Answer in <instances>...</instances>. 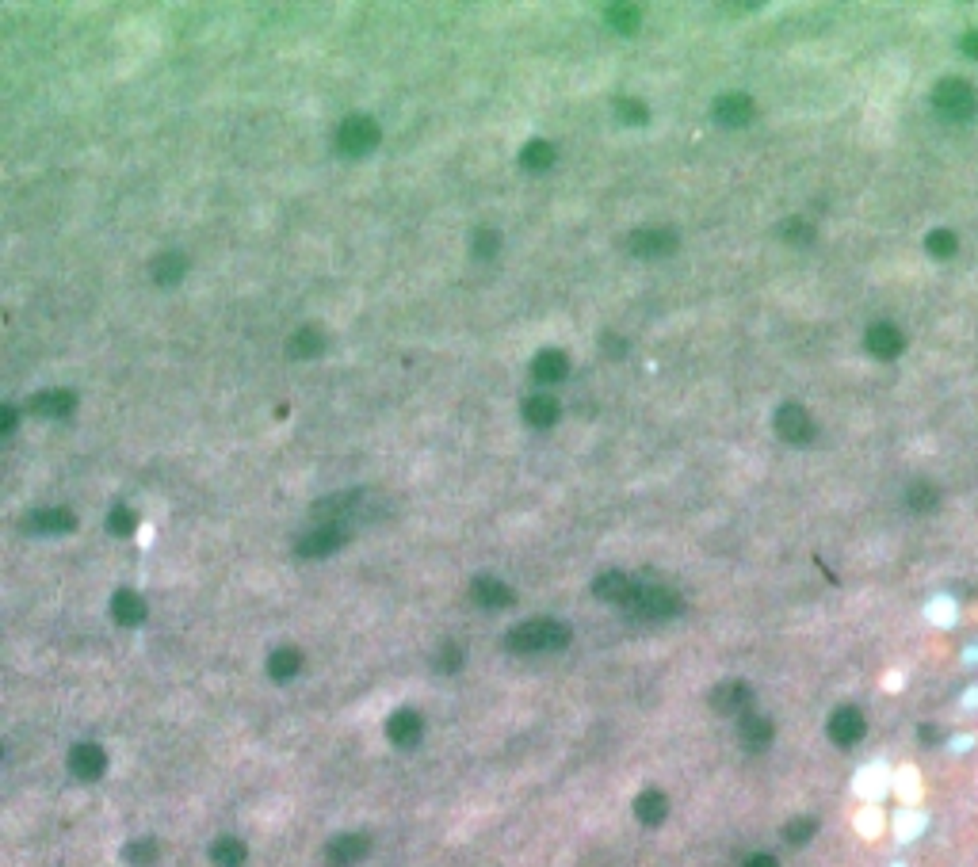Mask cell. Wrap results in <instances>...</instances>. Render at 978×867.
Wrapping results in <instances>:
<instances>
[{
  "label": "cell",
  "instance_id": "obj_35",
  "mask_svg": "<svg viewBox=\"0 0 978 867\" xmlns=\"http://www.w3.org/2000/svg\"><path fill=\"white\" fill-rule=\"evenodd\" d=\"M134 524H138V520H134V512H131V508H123V505H119V508H111L107 527H111V532H115V535H131V532H134Z\"/></svg>",
  "mask_w": 978,
  "mask_h": 867
},
{
  "label": "cell",
  "instance_id": "obj_22",
  "mask_svg": "<svg viewBox=\"0 0 978 867\" xmlns=\"http://www.w3.org/2000/svg\"><path fill=\"white\" fill-rule=\"evenodd\" d=\"M566 371H570V360L562 356V351H554V348L539 351L535 363H532V375L539 382H558V379H566Z\"/></svg>",
  "mask_w": 978,
  "mask_h": 867
},
{
  "label": "cell",
  "instance_id": "obj_14",
  "mask_svg": "<svg viewBox=\"0 0 978 867\" xmlns=\"http://www.w3.org/2000/svg\"><path fill=\"white\" fill-rule=\"evenodd\" d=\"M715 119L723 126H745L753 119V100L745 92H727L715 100Z\"/></svg>",
  "mask_w": 978,
  "mask_h": 867
},
{
  "label": "cell",
  "instance_id": "obj_18",
  "mask_svg": "<svg viewBox=\"0 0 978 867\" xmlns=\"http://www.w3.org/2000/svg\"><path fill=\"white\" fill-rule=\"evenodd\" d=\"M471 597L482 604V607H508L512 600V589L505 581H497V577H478V581L471 585Z\"/></svg>",
  "mask_w": 978,
  "mask_h": 867
},
{
  "label": "cell",
  "instance_id": "obj_27",
  "mask_svg": "<svg viewBox=\"0 0 978 867\" xmlns=\"http://www.w3.org/2000/svg\"><path fill=\"white\" fill-rule=\"evenodd\" d=\"M245 856H249V848L237 837H222V841L211 844V863L215 867H242Z\"/></svg>",
  "mask_w": 978,
  "mask_h": 867
},
{
  "label": "cell",
  "instance_id": "obj_12",
  "mask_svg": "<svg viewBox=\"0 0 978 867\" xmlns=\"http://www.w3.org/2000/svg\"><path fill=\"white\" fill-rule=\"evenodd\" d=\"M672 249H677V233L665 230V226H657V230H638L631 237V252L635 256H646V260H654V256H669Z\"/></svg>",
  "mask_w": 978,
  "mask_h": 867
},
{
  "label": "cell",
  "instance_id": "obj_23",
  "mask_svg": "<svg viewBox=\"0 0 978 867\" xmlns=\"http://www.w3.org/2000/svg\"><path fill=\"white\" fill-rule=\"evenodd\" d=\"M287 351H291L295 360H317L325 351V336L317 333L314 325H306V329H298L295 336H291V344H287Z\"/></svg>",
  "mask_w": 978,
  "mask_h": 867
},
{
  "label": "cell",
  "instance_id": "obj_24",
  "mask_svg": "<svg viewBox=\"0 0 978 867\" xmlns=\"http://www.w3.org/2000/svg\"><path fill=\"white\" fill-rule=\"evenodd\" d=\"M73 524L77 520H73L69 508H42V512H35V516L27 520L31 532H69Z\"/></svg>",
  "mask_w": 978,
  "mask_h": 867
},
{
  "label": "cell",
  "instance_id": "obj_16",
  "mask_svg": "<svg viewBox=\"0 0 978 867\" xmlns=\"http://www.w3.org/2000/svg\"><path fill=\"white\" fill-rule=\"evenodd\" d=\"M737 737H742V745L749 753H761V749H768V742H772V722H768L764 715H742L737 718Z\"/></svg>",
  "mask_w": 978,
  "mask_h": 867
},
{
  "label": "cell",
  "instance_id": "obj_34",
  "mask_svg": "<svg viewBox=\"0 0 978 867\" xmlns=\"http://www.w3.org/2000/svg\"><path fill=\"white\" fill-rule=\"evenodd\" d=\"M780 233H783V241H791V245H810L814 241V226H807V222H783L780 226Z\"/></svg>",
  "mask_w": 978,
  "mask_h": 867
},
{
  "label": "cell",
  "instance_id": "obj_17",
  "mask_svg": "<svg viewBox=\"0 0 978 867\" xmlns=\"http://www.w3.org/2000/svg\"><path fill=\"white\" fill-rule=\"evenodd\" d=\"M73 406H77V397L69 394V390H42V394H35L27 401V409L35 413V416H69L73 413Z\"/></svg>",
  "mask_w": 978,
  "mask_h": 867
},
{
  "label": "cell",
  "instance_id": "obj_8",
  "mask_svg": "<svg viewBox=\"0 0 978 867\" xmlns=\"http://www.w3.org/2000/svg\"><path fill=\"white\" fill-rule=\"evenodd\" d=\"M864 730H868V722H864V715L856 707H837V711L829 715V737H833V745H841V749L856 745L860 737H864Z\"/></svg>",
  "mask_w": 978,
  "mask_h": 867
},
{
  "label": "cell",
  "instance_id": "obj_36",
  "mask_svg": "<svg viewBox=\"0 0 978 867\" xmlns=\"http://www.w3.org/2000/svg\"><path fill=\"white\" fill-rule=\"evenodd\" d=\"M616 111L627 123H646V104L643 100H616Z\"/></svg>",
  "mask_w": 978,
  "mask_h": 867
},
{
  "label": "cell",
  "instance_id": "obj_7",
  "mask_svg": "<svg viewBox=\"0 0 978 867\" xmlns=\"http://www.w3.org/2000/svg\"><path fill=\"white\" fill-rule=\"evenodd\" d=\"M344 527H336V524H325V527H317V532H306L298 543H295V551L302 558H325L333 554L336 547H344Z\"/></svg>",
  "mask_w": 978,
  "mask_h": 867
},
{
  "label": "cell",
  "instance_id": "obj_31",
  "mask_svg": "<svg viewBox=\"0 0 978 867\" xmlns=\"http://www.w3.org/2000/svg\"><path fill=\"white\" fill-rule=\"evenodd\" d=\"M123 856L126 863H134V867H153L157 856H161V848H157V841H131L123 848Z\"/></svg>",
  "mask_w": 978,
  "mask_h": 867
},
{
  "label": "cell",
  "instance_id": "obj_40",
  "mask_svg": "<svg viewBox=\"0 0 978 867\" xmlns=\"http://www.w3.org/2000/svg\"><path fill=\"white\" fill-rule=\"evenodd\" d=\"M742 867H780L776 856H768V853H757V856H749Z\"/></svg>",
  "mask_w": 978,
  "mask_h": 867
},
{
  "label": "cell",
  "instance_id": "obj_10",
  "mask_svg": "<svg viewBox=\"0 0 978 867\" xmlns=\"http://www.w3.org/2000/svg\"><path fill=\"white\" fill-rule=\"evenodd\" d=\"M864 348H868L875 360H894L898 351L906 348V336L894 325H887V321H879V325H872L868 333H864Z\"/></svg>",
  "mask_w": 978,
  "mask_h": 867
},
{
  "label": "cell",
  "instance_id": "obj_19",
  "mask_svg": "<svg viewBox=\"0 0 978 867\" xmlns=\"http://www.w3.org/2000/svg\"><path fill=\"white\" fill-rule=\"evenodd\" d=\"M111 616H115L123 627H138V623L146 619V600H142L138 592L123 589V592H115V600H111Z\"/></svg>",
  "mask_w": 978,
  "mask_h": 867
},
{
  "label": "cell",
  "instance_id": "obj_2",
  "mask_svg": "<svg viewBox=\"0 0 978 867\" xmlns=\"http://www.w3.org/2000/svg\"><path fill=\"white\" fill-rule=\"evenodd\" d=\"M933 107L940 111L944 119H955V123L974 119V111H978V92L967 85V80L944 77V80H937V88H933Z\"/></svg>",
  "mask_w": 978,
  "mask_h": 867
},
{
  "label": "cell",
  "instance_id": "obj_39",
  "mask_svg": "<svg viewBox=\"0 0 978 867\" xmlns=\"http://www.w3.org/2000/svg\"><path fill=\"white\" fill-rule=\"evenodd\" d=\"M959 50H964L967 58H974V61H978V31H967V35L959 39Z\"/></svg>",
  "mask_w": 978,
  "mask_h": 867
},
{
  "label": "cell",
  "instance_id": "obj_13",
  "mask_svg": "<svg viewBox=\"0 0 978 867\" xmlns=\"http://www.w3.org/2000/svg\"><path fill=\"white\" fill-rule=\"evenodd\" d=\"M635 581L627 573H616V570H608V573H600L597 581H592V592H597L600 600H608V604H619V607H627L631 604V597H635Z\"/></svg>",
  "mask_w": 978,
  "mask_h": 867
},
{
  "label": "cell",
  "instance_id": "obj_30",
  "mask_svg": "<svg viewBox=\"0 0 978 867\" xmlns=\"http://www.w3.org/2000/svg\"><path fill=\"white\" fill-rule=\"evenodd\" d=\"M604 20H608V27H616V31H638V23H643V12H638L635 5H608L604 8Z\"/></svg>",
  "mask_w": 978,
  "mask_h": 867
},
{
  "label": "cell",
  "instance_id": "obj_21",
  "mask_svg": "<svg viewBox=\"0 0 978 867\" xmlns=\"http://www.w3.org/2000/svg\"><path fill=\"white\" fill-rule=\"evenodd\" d=\"M524 421L532 428H551L558 421V401L551 394H535L524 401Z\"/></svg>",
  "mask_w": 978,
  "mask_h": 867
},
{
  "label": "cell",
  "instance_id": "obj_3",
  "mask_svg": "<svg viewBox=\"0 0 978 867\" xmlns=\"http://www.w3.org/2000/svg\"><path fill=\"white\" fill-rule=\"evenodd\" d=\"M681 597L672 589H662V585H638L635 589V597L627 604V612L635 619H669V616H677L681 612Z\"/></svg>",
  "mask_w": 978,
  "mask_h": 867
},
{
  "label": "cell",
  "instance_id": "obj_15",
  "mask_svg": "<svg viewBox=\"0 0 978 867\" xmlns=\"http://www.w3.org/2000/svg\"><path fill=\"white\" fill-rule=\"evenodd\" d=\"M387 734H390L394 745L413 749L416 742H421V734H425V722H421V715H416V711H394L390 722H387Z\"/></svg>",
  "mask_w": 978,
  "mask_h": 867
},
{
  "label": "cell",
  "instance_id": "obj_41",
  "mask_svg": "<svg viewBox=\"0 0 978 867\" xmlns=\"http://www.w3.org/2000/svg\"><path fill=\"white\" fill-rule=\"evenodd\" d=\"M921 742H925V745H937V742H940V730H937V726H921Z\"/></svg>",
  "mask_w": 978,
  "mask_h": 867
},
{
  "label": "cell",
  "instance_id": "obj_20",
  "mask_svg": "<svg viewBox=\"0 0 978 867\" xmlns=\"http://www.w3.org/2000/svg\"><path fill=\"white\" fill-rule=\"evenodd\" d=\"M665 814H669V799H665L662 791L650 788V791H643V795L635 799V817H638L643 826H662Z\"/></svg>",
  "mask_w": 978,
  "mask_h": 867
},
{
  "label": "cell",
  "instance_id": "obj_33",
  "mask_svg": "<svg viewBox=\"0 0 978 867\" xmlns=\"http://www.w3.org/2000/svg\"><path fill=\"white\" fill-rule=\"evenodd\" d=\"M814 833H818V822H814V817H795V822L783 826V841H788V844H807Z\"/></svg>",
  "mask_w": 978,
  "mask_h": 867
},
{
  "label": "cell",
  "instance_id": "obj_28",
  "mask_svg": "<svg viewBox=\"0 0 978 867\" xmlns=\"http://www.w3.org/2000/svg\"><path fill=\"white\" fill-rule=\"evenodd\" d=\"M940 505V489L933 481H909L906 486V508L913 512H933Z\"/></svg>",
  "mask_w": 978,
  "mask_h": 867
},
{
  "label": "cell",
  "instance_id": "obj_26",
  "mask_svg": "<svg viewBox=\"0 0 978 867\" xmlns=\"http://www.w3.org/2000/svg\"><path fill=\"white\" fill-rule=\"evenodd\" d=\"M298 669H302V653H298L295 646H279L276 653L268 657V672H271V680H291Z\"/></svg>",
  "mask_w": 978,
  "mask_h": 867
},
{
  "label": "cell",
  "instance_id": "obj_4",
  "mask_svg": "<svg viewBox=\"0 0 978 867\" xmlns=\"http://www.w3.org/2000/svg\"><path fill=\"white\" fill-rule=\"evenodd\" d=\"M379 146V123L367 115H348L336 126V150L344 157H363Z\"/></svg>",
  "mask_w": 978,
  "mask_h": 867
},
{
  "label": "cell",
  "instance_id": "obj_29",
  "mask_svg": "<svg viewBox=\"0 0 978 867\" xmlns=\"http://www.w3.org/2000/svg\"><path fill=\"white\" fill-rule=\"evenodd\" d=\"M184 271H187V260H184L180 252H165V256H157V260H153V279L161 283V287L180 283Z\"/></svg>",
  "mask_w": 978,
  "mask_h": 867
},
{
  "label": "cell",
  "instance_id": "obj_5",
  "mask_svg": "<svg viewBox=\"0 0 978 867\" xmlns=\"http://www.w3.org/2000/svg\"><path fill=\"white\" fill-rule=\"evenodd\" d=\"M776 432L788 443H810L814 440V416L803 409V406H795V401H788V406H780L776 409Z\"/></svg>",
  "mask_w": 978,
  "mask_h": 867
},
{
  "label": "cell",
  "instance_id": "obj_11",
  "mask_svg": "<svg viewBox=\"0 0 978 867\" xmlns=\"http://www.w3.org/2000/svg\"><path fill=\"white\" fill-rule=\"evenodd\" d=\"M749 703H753V692H749V684H742V680H727V684H718L715 692H711V707L718 715H745Z\"/></svg>",
  "mask_w": 978,
  "mask_h": 867
},
{
  "label": "cell",
  "instance_id": "obj_6",
  "mask_svg": "<svg viewBox=\"0 0 978 867\" xmlns=\"http://www.w3.org/2000/svg\"><path fill=\"white\" fill-rule=\"evenodd\" d=\"M367 853H371V841H367L363 833H341L336 841H329L325 860H329V867H356Z\"/></svg>",
  "mask_w": 978,
  "mask_h": 867
},
{
  "label": "cell",
  "instance_id": "obj_1",
  "mask_svg": "<svg viewBox=\"0 0 978 867\" xmlns=\"http://www.w3.org/2000/svg\"><path fill=\"white\" fill-rule=\"evenodd\" d=\"M505 646L512 653H547V650H562L570 646V627L558 619H527L520 627H512Z\"/></svg>",
  "mask_w": 978,
  "mask_h": 867
},
{
  "label": "cell",
  "instance_id": "obj_38",
  "mask_svg": "<svg viewBox=\"0 0 978 867\" xmlns=\"http://www.w3.org/2000/svg\"><path fill=\"white\" fill-rule=\"evenodd\" d=\"M497 245H501V237H497L493 230H482V233H478V241H474V252L478 256H493Z\"/></svg>",
  "mask_w": 978,
  "mask_h": 867
},
{
  "label": "cell",
  "instance_id": "obj_32",
  "mask_svg": "<svg viewBox=\"0 0 978 867\" xmlns=\"http://www.w3.org/2000/svg\"><path fill=\"white\" fill-rule=\"evenodd\" d=\"M925 249L944 260V256H955V249H959V237H955L952 230H933V233L925 237Z\"/></svg>",
  "mask_w": 978,
  "mask_h": 867
},
{
  "label": "cell",
  "instance_id": "obj_42",
  "mask_svg": "<svg viewBox=\"0 0 978 867\" xmlns=\"http://www.w3.org/2000/svg\"><path fill=\"white\" fill-rule=\"evenodd\" d=\"M0 428H5V432L15 428V409H5V413H0Z\"/></svg>",
  "mask_w": 978,
  "mask_h": 867
},
{
  "label": "cell",
  "instance_id": "obj_37",
  "mask_svg": "<svg viewBox=\"0 0 978 867\" xmlns=\"http://www.w3.org/2000/svg\"><path fill=\"white\" fill-rule=\"evenodd\" d=\"M436 665H440V672H455L462 665V650L455 646V642H447V646L440 650V657H436Z\"/></svg>",
  "mask_w": 978,
  "mask_h": 867
},
{
  "label": "cell",
  "instance_id": "obj_9",
  "mask_svg": "<svg viewBox=\"0 0 978 867\" xmlns=\"http://www.w3.org/2000/svg\"><path fill=\"white\" fill-rule=\"evenodd\" d=\"M104 768H107V753L100 745L85 742V745H73L69 749V772L77 780H100Z\"/></svg>",
  "mask_w": 978,
  "mask_h": 867
},
{
  "label": "cell",
  "instance_id": "obj_25",
  "mask_svg": "<svg viewBox=\"0 0 978 867\" xmlns=\"http://www.w3.org/2000/svg\"><path fill=\"white\" fill-rule=\"evenodd\" d=\"M520 165L527 172H547L554 165V146H551V141H543V138L527 141V146L520 150Z\"/></svg>",
  "mask_w": 978,
  "mask_h": 867
}]
</instances>
